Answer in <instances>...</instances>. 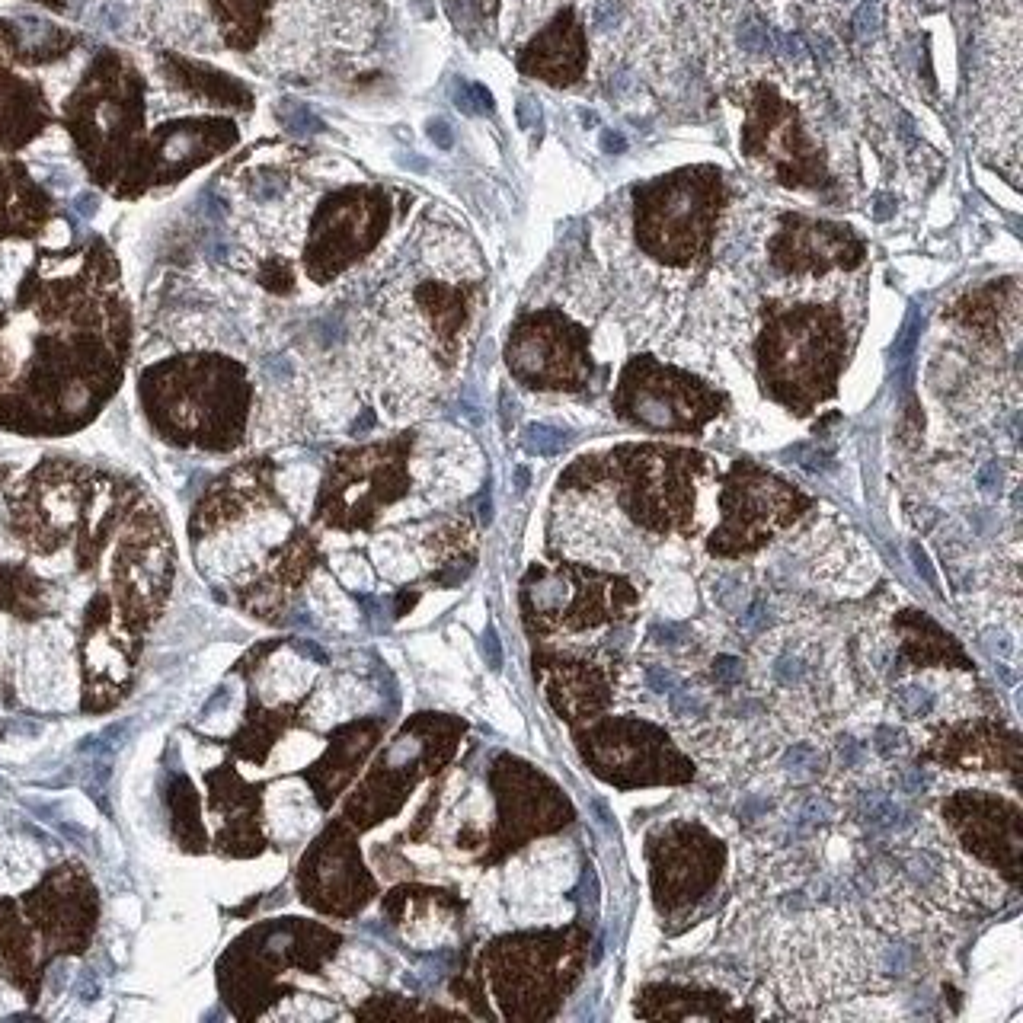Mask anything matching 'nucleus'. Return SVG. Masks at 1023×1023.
Returning a JSON list of instances; mask_svg holds the SVG:
<instances>
[{
    "label": "nucleus",
    "mask_w": 1023,
    "mask_h": 1023,
    "mask_svg": "<svg viewBox=\"0 0 1023 1023\" xmlns=\"http://www.w3.org/2000/svg\"><path fill=\"white\" fill-rule=\"evenodd\" d=\"M454 103L461 106V112H493V96L483 84H461L458 93H454Z\"/></svg>",
    "instance_id": "obj_22"
},
{
    "label": "nucleus",
    "mask_w": 1023,
    "mask_h": 1023,
    "mask_svg": "<svg viewBox=\"0 0 1023 1023\" xmlns=\"http://www.w3.org/2000/svg\"><path fill=\"white\" fill-rule=\"evenodd\" d=\"M944 813L950 816L969 851L985 857L988 864L1004 867L1008 876H1017L1020 835L1014 806L988 797H956L944 806Z\"/></svg>",
    "instance_id": "obj_12"
},
{
    "label": "nucleus",
    "mask_w": 1023,
    "mask_h": 1023,
    "mask_svg": "<svg viewBox=\"0 0 1023 1023\" xmlns=\"http://www.w3.org/2000/svg\"><path fill=\"white\" fill-rule=\"evenodd\" d=\"M426 132H429V138L438 144V148H451V144H454L451 125H448L445 119H432V122L426 125Z\"/></svg>",
    "instance_id": "obj_30"
},
{
    "label": "nucleus",
    "mask_w": 1023,
    "mask_h": 1023,
    "mask_svg": "<svg viewBox=\"0 0 1023 1023\" xmlns=\"http://www.w3.org/2000/svg\"><path fill=\"white\" fill-rule=\"evenodd\" d=\"M509 362L534 387H582L592 378L589 333L560 314H541L515 330Z\"/></svg>",
    "instance_id": "obj_9"
},
{
    "label": "nucleus",
    "mask_w": 1023,
    "mask_h": 1023,
    "mask_svg": "<svg viewBox=\"0 0 1023 1023\" xmlns=\"http://www.w3.org/2000/svg\"><path fill=\"white\" fill-rule=\"evenodd\" d=\"M813 506L797 486L781 477L755 467L752 461H736L723 477L720 509L723 525L713 531L710 554L717 557H742L765 547L777 531H784Z\"/></svg>",
    "instance_id": "obj_5"
},
{
    "label": "nucleus",
    "mask_w": 1023,
    "mask_h": 1023,
    "mask_svg": "<svg viewBox=\"0 0 1023 1023\" xmlns=\"http://www.w3.org/2000/svg\"><path fill=\"white\" fill-rule=\"evenodd\" d=\"M592 761L595 771L621 787L637 784H662V781H688L694 774L681 758L662 729L640 720H614L605 723L592 736Z\"/></svg>",
    "instance_id": "obj_8"
},
{
    "label": "nucleus",
    "mask_w": 1023,
    "mask_h": 1023,
    "mask_svg": "<svg viewBox=\"0 0 1023 1023\" xmlns=\"http://www.w3.org/2000/svg\"><path fill=\"white\" fill-rule=\"evenodd\" d=\"M739 42H742V48H749V52H768V48H771V32L761 26L758 20H749L739 29Z\"/></svg>",
    "instance_id": "obj_25"
},
{
    "label": "nucleus",
    "mask_w": 1023,
    "mask_h": 1023,
    "mask_svg": "<svg viewBox=\"0 0 1023 1023\" xmlns=\"http://www.w3.org/2000/svg\"><path fill=\"white\" fill-rule=\"evenodd\" d=\"M42 867V857L36 851V844L29 841H10L7 851L0 854V892L23 889L36 880V873Z\"/></svg>",
    "instance_id": "obj_18"
},
{
    "label": "nucleus",
    "mask_w": 1023,
    "mask_h": 1023,
    "mask_svg": "<svg viewBox=\"0 0 1023 1023\" xmlns=\"http://www.w3.org/2000/svg\"><path fill=\"white\" fill-rule=\"evenodd\" d=\"M653 883L662 908H678L697 899L720 876L723 844L697 825H675L649 848Z\"/></svg>",
    "instance_id": "obj_11"
},
{
    "label": "nucleus",
    "mask_w": 1023,
    "mask_h": 1023,
    "mask_svg": "<svg viewBox=\"0 0 1023 1023\" xmlns=\"http://www.w3.org/2000/svg\"><path fill=\"white\" fill-rule=\"evenodd\" d=\"M602 151H605V154H624V151H627V141H624V135H617V132H605V135H602Z\"/></svg>",
    "instance_id": "obj_33"
},
{
    "label": "nucleus",
    "mask_w": 1023,
    "mask_h": 1023,
    "mask_svg": "<svg viewBox=\"0 0 1023 1023\" xmlns=\"http://www.w3.org/2000/svg\"><path fill=\"white\" fill-rule=\"evenodd\" d=\"M23 688L26 697L36 704H61L68 707L74 701V672L71 662L58 656L55 643H36L29 649L26 672H23Z\"/></svg>",
    "instance_id": "obj_14"
},
{
    "label": "nucleus",
    "mask_w": 1023,
    "mask_h": 1023,
    "mask_svg": "<svg viewBox=\"0 0 1023 1023\" xmlns=\"http://www.w3.org/2000/svg\"><path fill=\"white\" fill-rule=\"evenodd\" d=\"M707 470V458L688 448L624 445L617 451L582 458L560 486L617 483L621 509L637 525L656 534H694V474Z\"/></svg>",
    "instance_id": "obj_2"
},
{
    "label": "nucleus",
    "mask_w": 1023,
    "mask_h": 1023,
    "mask_svg": "<svg viewBox=\"0 0 1023 1023\" xmlns=\"http://www.w3.org/2000/svg\"><path fill=\"white\" fill-rule=\"evenodd\" d=\"M307 681H311V665L291 653H282L266 669L263 685L272 701H288V697H298L307 688Z\"/></svg>",
    "instance_id": "obj_17"
},
{
    "label": "nucleus",
    "mask_w": 1023,
    "mask_h": 1023,
    "mask_svg": "<svg viewBox=\"0 0 1023 1023\" xmlns=\"http://www.w3.org/2000/svg\"><path fill=\"white\" fill-rule=\"evenodd\" d=\"M525 442L531 451H541V454H554L566 445V432H557V429H547V426H531L525 432Z\"/></svg>",
    "instance_id": "obj_23"
},
{
    "label": "nucleus",
    "mask_w": 1023,
    "mask_h": 1023,
    "mask_svg": "<svg viewBox=\"0 0 1023 1023\" xmlns=\"http://www.w3.org/2000/svg\"><path fill=\"white\" fill-rule=\"evenodd\" d=\"M336 570H339V566H336ZM339 573H343V582H346V586H352V589H368V582H371L362 560H343V570H339Z\"/></svg>",
    "instance_id": "obj_27"
},
{
    "label": "nucleus",
    "mask_w": 1023,
    "mask_h": 1023,
    "mask_svg": "<svg viewBox=\"0 0 1023 1023\" xmlns=\"http://www.w3.org/2000/svg\"><path fill=\"white\" fill-rule=\"evenodd\" d=\"M768 256L784 275H825L828 269H857L867 256V243L841 221H816L787 211Z\"/></svg>",
    "instance_id": "obj_10"
},
{
    "label": "nucleus",
    "mask_w": 1023,
    "mask_h": 1023,
    "mask_svg": "<svg viewBox=\"0 0 1023 1023\" xmlns=\"http://www.w3.org/2000/svg\"><path fill=\"white\" fill-rule=\"evenodd\" d=\"M614 410L653 432H701L726 410V397L688 371L659 365L653 355H637L614 391Z\"/></svg>",
    "instance_id": "obj_4"
},
{
    "label": "nucleus",
    "mask_w": 1023,
    "mask_h": 1023,
    "mask_svg": "<svg viewBox=\"0 0 1023 1023\" xmlns=\"http://www.w3.org/2000/svg\"><path fill=\"white\" fill-rule=\"evenodd\" d=\"M311 605L320 617L339 624V627H352L355 624V611L346 602V595H339V589H333L327 579H317L311 586Z\"/></svg>",
    "instance_id": "obj_19"
},
{
    "label": "nucleus",
    "mask_w": 1023,
    "mask_h": 1023,
    "mask_svg": "<svg viewBox=\"0 0 1023 1023\" xmlns=\"http://www.w3.org/2000/svg\"><path fill=\"white\" fill-rule=\"evenodd\" d=\"M240 653V646L237 643H215L211 649H205V653L199 656L196 662V678L199 681H211V678H218L227 665H231V659Z\"/></svg>",
    "instance_id": "obj_21"
},
{
    "label": "nucleus",
    "mask_w": 1023,
    "mask_h": 1023,
    "mask_svg": "<svg viewBox=\"0 0 1023 1023\" xmlns=\"http://www.w3.org/2000/svg\"><path fill=\"white\" fill-rule=\"evenodd\" d=\"M742 154L752 160H771L774 176L784 189H832L825 154L809 141L800 109L790 106L771 84H758L749 100L742 125Z\"/></svg>",
    "instance_id": "obj_6"
},
{
    "label": "nucleus",
    "mask_w": 1023,
    "mask_h": 1023,
    "mask_svg": "<svg viewBox=\"0 0 1023 1023\" xmlns=\"http://www.w3.org/2000/svg\"><path fill=\"white\" fill-rule=\"evenodd\" d=\"M787 458H797L803 467H809V470H822L828 461H832V458H828V454L825 451H819V448H793V451H787Z\"/></svg>",
    "instance_id": "obj_28"
},
{
    "label": "nucleus",
    "mask_w": 1023,
    "mask_h": 1023,
    "mask_svg": "<svg viewBox=\"0 0 1023 1023\" xmlns=\"http://www.w3.org/2000/svg\"><path fill=\"white\" fill-rule=\"evenodd\" d=\"M112 912H116V918H119L122 924H128V928H135L138 918H141V905H138V899H132V896H122V899H116V905H112Z\"/></svg>",
    "instance_id": "obj_29"
},
{
    "label": "nucleus",
    "mask_w": 1023,
    "mask_h": 1023,
    "mask_svg": "<svg viewBox=\"0 0 1023 1023\" xmlns=\"http://www.w3.org/2000/svg\"><path fill=\"white\" fill-rule=\"evenodd\" d=\"M387 227V199L378 189H343L320 205L314 218L307 269L330 279L355 256L368 253Z\"/></svg>",
    "instance_id": "obj_7"
},
{
    "label": "nucleus",
    "mask_w": 1023,
    "mask_h": 1023,
    "mask_svg": "<svg viewBox=\"0 0 1023 1023\" xmlns=\"http://www.w3.org/2000/svg\"><path fill=\"white\" fill-rule=\"evenodd\" d=\"M285 125H288V132H295V135H311V132H320V128H323L314 112L304 109V106H288L285 109Z\"/></svg>",
    "instance_id": "obj_24"
},
{
    "label": "nucleus",
    "mask_w": 1023,
    "mask_h": 1023,
    "mask_svg": "<svg viewBox=\"0 0 1023 1023\" xmlns=\"http://www.w3.org/2000/svg\"><path fill=\"white\" fill-rule=\"evenodd\" d=\"M918 336H921V320H918V314L912 311V317H908V323L902 327L899 343H896V359H899V362H908V355H912Z\"/></svg>",
    "instance_id": "obj_26"
},
{
    "label": "nucleus",
    "mask_w": 1023,
    "mask_h": 1023,
    "mask_svg": "<svg viewBox=\"0 0 1023 1023\" xmlns=\"http://www.w3.org/2000/svg\"><path fill=\"white\" fill-rule=\"evenodd\" d=\"M68 809H71V813H74L80 822H84V825H96V813H93V806H90L84 797H80V793H74V797H68Z\"/></svg>",
    "instance_id": "obj_31"
},
{
    "label": "nucleus",
    "mask_w": 1023,
    "mask_h": 1023,
    "mask_svg": "<svg viewBox=\"0 0 1023 1023\" xmlns=\"http://www.w3.org/2000/svg\"><path fill=\"white\" fill-rule=\"evenodd\" d=\"M889 205H892V202H889V199H883V202H880V211H876V218H880V221H886V218H889V211H886Z\"/></svg>",
    "instance_id": "obj_35"
},
{
    "label": "nucleus",
    "mask_w": 1023,
    "mask_h": 1023,
    "mask_svg": "<svg viewBox=\"0 0 1023 1023\" xmlns=\"http://www.w3.org/2000/svg\"><path fill=\"white\" fill-rule=\"evenodd\" d=\"M534 119H538V106H534V103L528 100V96H522V100H518V122H522V125L528 128Z\"/></svg>",
    "instance_id": "obj_34"
},
{
    "label": "nucleus",
    "mask_w": 1023,
    "mask_h": 1023,
    "mask_svg": "<svg viewBox=\"0 0 1023 1023\" xmlns=\"http://www.w3.org/2000/svg\"><path fill=\"white\" fill-rule=\"evenodd\" d=\"M269 822H272L275 832L285 835V838L301 835L304 828L314 822L307 793L301 787H279V790H272V797H269Z\"/></svg>",
    "instance_id": "obj_15"
},
{
    "label": "nucleus",
    "mask_w": 1023,
    "mask_h": 1023,
    "mask_svg": "<svg viewBox=\"0 0 1023 1023\" xmlns=\"http://www.w3.org/2000/svg\"><path fill=\"white\" fill-rule=\"evenodd\" d=\"M477 4H480L483 13H493L496 10V0H477Z\"/></svg>",
    "instance_id": "obj_36"
},
{
    "label": "nucleus",
    "mask_w": 1023,
    "mask_h": 1023,
    "mask_svg": "<svg viewBox=\"0 0 1023 1023\" xmlns=\"http://www.w3.org/2000/svg\"><path fill=\"white\" fill-rule=\"evenodd\" d=\"M518 68L554 87L576 84L586 71V32L573 7L560 10L554 23L525 45V52L518 55Z\"/></svg>",
    "instance_id": "obj_13"
},
{
    "label": "nucleus",
    "mask_w": 1023,
    "mask_h": 1023,
    "mask_svg": "<svg viewBox=\"0 0 1023 1023\" xmlns=\"http://www.w3.org/2000/svg\"><path fill=\"white\" fill-rule=\"evenodd\" d=\"M608 13H617V4H611V0H605V4H598L595 7V29H605V26H611L614 20H617V16H608Z\"/></svg>",
    "instance_id": "obj_32"
},
{
    "label": "nucleus",
    "mask_w": 1023,
    "mask_h": 1023,
    "mask_svg": "<svg viewBox=\"0 0 1023 1023\" xmlns=\"http://www.w3.org/2000/svg\"><path fill=\"white\" fill-rule=\"evenodd\" d=\"M848 333L838 307L828 304H768L758 336V381L777 403L809 416L835 397L844 368Z\"/></svg>",
    "instance_id": "obj_1"
},
{
    "label": "nucleus",
    "mask_w": 1023,
    "mask_h": 1023,
    "mask_svg": "<svg viewBox=\"0 0 1023 1023\" xmlns=\"http://www.w3.org/2000/svg\"><path fill=\"white\" fill-rule=\"evenodd\" d=\"M317 752H320V745H317L311 736L291 733L288 739H282L279 745H275V752H272V758H269V771L301 768V765H307V761H311Z\"/></svg>",
    "instance_id": "obj_20"
},
{
    "label": "nucleus",
    "mask_w": 1023,
    "mask_h": 1023,
    "mask_svg": "<svg viewBox=\"0 0 1023 1023\" xmlns=\"http://www.w3.org/2000/svg\"><path fill=\"white\" fill-rule=\"evenodd\" d=\"M726 183L717 167H681L633 186V231L646 256L691 266L710 256Z\"/></svg>",
    "instance_id": "obj_3"
},
{
    "label": "nucleus",
    "mask_w": 1023,
    "mask_h": 1023,
    "mask_svg": "<svg viewBox=\"0 0 1023 1023\" xmlns=\"http://www.w3.org/2000/svg\"><path fill=\"white\" fill-rule=\"evenodd\" d=\"M1001 295H1004V282L985 285L982 291H976V295H966L960 304H956L950 311V317L966 323L969 330H979L982 336H992L998 314H1001Z\"/></svg>",
    "instance_id": "obj_16"
}]
</instances>
